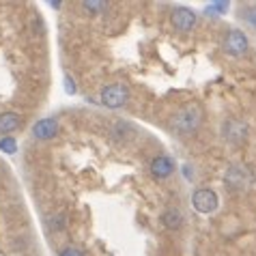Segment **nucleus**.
Instances as JSON below:
<instances>
[{"instance_id":"obj_1","label":"nucleus","mask_w":256,"mask_h":256,"mask_svg":"<svg viewBox=\"0 0 256 256\" xmlns=\"http://www.w3.org/2000/svg\"><path fill=\"white\" fill-rule=\"evenodd\" d=\"M198 125H200V110H198L196 106H188V108H183L181 112H176L172 118V127L181 134L196 132Z\"/></svg>"},{"instance_id":"obj_2","label":"nucleus","mask_w":256,"mask_h":256,"mask_svg":"<svg viewBox=\"0 0 256 256\" xmlns=\"http://www.w3.org/2000/svg\"><path fill=\"white\" fill-rule=\"evenodd\" d=\"M99 99H102L104 106H108L112 110L123 108V106L130 102V88H127L125 84H110V86H106L102 90Z\"/></svg>"},{"instance_id":"obj_3","label":"nucleus","mask_w":256,"mask_h":256,"mask_svg":"<svg viewBox=\"0 0 256 256\" xmlns=\"http://www.w3.org/2000/svg\"><path fill=\"white\" fill-rule=\"evenodd\" d=\"M192 202H194V209L198 213H204V216H209L218 209V194L213 190H198L194 198H192Z\"/></svg>"},{"instance_id":"obj_4","label":"nucleus","mask_w":256,"mask_h":256,"mask_svg":"<svg viewBox=\"0 0 256 256\" xmlns=\"http://www.w3.org/2000/svg\"><path fill=\"white\" fill-rule=\"evenodd\" d=\"M224 52L230 56H244L248 52V37L241 30H230L224 39Z\"/></svg>"},{"instance_id":"obj_5","label":"nucleus","mask_w":256,"mask_h":256,"mask_svg":"<svg viewBox=\"0 0 256 256\" xmlns=\"http://www.w3.org/2000/svg\"><path fill=\"white\" fill-rule=\"evenodd\" d=\"M56 136H58V120L56 118H41L32 125L34 140H52Z\"/></svg>"},{"instance_id":"obj_6","label":"nucleus","mask_w":256,"mask_h":256,"mask_svg":"<svg viewBox=\"0 0 256 256\" xmlns=\"http://www.w3.org/2000/svg\"><path fill=\"white\" fill-rule=\"evenodd\" d=\"M172 26L176 28V30H181V32H190L192 28L196 26V13L194 11H190L186 9V6H179V9H174L172 11Z\"/></svg>"},{"instance_id":"obj_7","label":"nucleus","mask_w":256,"mask_h":256,"mask_svg":"<svg viewBox=\"0 0 256 256\" xmlns=\"http://www.w3.org/2000/svg\"><path fill=\"white\" fill-rule=\"evenodd\" d=\"M151 172L158 176V179H166L174 172V162L166 158V155H158L153 162H151Z\"/></svg>"},{"instance_id":"obj_8","label":"nucleus","mask_w":256,"mask_h":256,"mask_svg":"<svg viewBox=\"0 0 256 256\" xmlns=\"http://www.w3.org/2000/svg\"><path fill=\"white\" fill-rule=\"evenodd\" d=\"M20 125H22V118L18 112H2L0 114V134H11L20 130Z\"/></svg>"},{"instance_id":"obj_9","label":"nucleus","mask_w":256,"mask_h":256,"mask_svg":"<svg viewBox=\"0 0 256 256\" xmlns=\"http://www.w3.org/2000/svg\"><path fill=\"white\" fill-rule=\"evenodd\" d=\"M162 222H164L166 228H179L181 222H183V216L176 209H168V211H164Z\"/></svg>"},{"instance_id":"obj_10","label":"nucleus","mask_w":256,"mask_h":256,"mask_svg":"<svg viewBox=\"0 0 256 256\" xmlns=\"http://www.w3.org/2000/svg\"><path fill=\"white\" fill-rule=\"evenodd\" d=\"M228 2H209L207 6H204V13H207V16H224L226 11H228Z\"/></svg>"},{"instance_id":"obj_11","label":"nucleus","mask_w":256,"mask_h":256,"mask_svg":"<svg viewBox=\"0 0 256 256\" xmlns=\"http://www.w3.org/2000/svg\"><path fill=\"white\" fill-rule=\"evenodd\" d=\"M82 9L88 13H104L106 4L104 2H95V0H88V2H82Z\"/></svg>"},{"instance_id":"obj_12","label":"nucleus","mask_w":256,"mask_h":256,"mask_svg":"<svg viewBox=\"0 0 256 256\" xmlns=\"http://www.w3.org/2000/svg\"><path fill=\"white\" fill-rule=\"evenodd\" d=\"M65 224H67L65 216H54V218H50V222H48L50 230H62L65 228Z\"/></svg>"},{"instance_id":"obj_13","label":"nucleus","mask_w":256,"mask_h":256,"mask_svg":"<svg viewBox=\"0 0 256 256\" xmlns=\"http://www.w3.org/2000/svg\"><path fill=\"white\" fill-rule=\"evenodd\" d=\"M0 148H2L4 153H16L18 144H16V140H13V138H2V140H0Z\"/></svg>"},{"instance_id":"obj_14","label":"nucleus","mask_w":256,"mask_h":256,"mask_svg":"<svg viewBox=\"0 0 256 256\" xmlns=\"http://www.w3.org/2000/svg\"><path fill=\"white\" fill-rule=\"evenodd\" d=\"M58 256H86V254H84V250H80V248H76V246H67Z\"/></svg>"},{"instance_id":"obj_15","label":"nucleus","mask_w":256,"mask_h":256,"mask_svg":"<svg viewBox=\"0 0 256 256\" xmlns=\"http://www.w3.org/2000/svg\"><path fill=\"white\" fill-rule=\"evenodd\" d=\"M246 20H248V24H250L252 28H256V9L246 11Z\"/></svg>"},{"instance_id":"obj_16","label":"nucleus","mask_w":256,"mask_h":256,"mask_svg":"<svg viewBox=\"0 0 256 256\" xmlns=\"http://www.w3.org/2000/svg\"><path fill=\"white\" fill-rule=\"evenodd\" d=\"M65 82H67V84H65V90H67V93L74 95V93H76V84H74V80H69V78H67Z\"/></svg>"},{"instance_id":"obj_17","label":"nucleus","mask_w":256,"mask_h":256,"mask_svg":"<svg viewBox=\"0 0 256 256\" xmlns=\"http://www.w3.org/2000/svg\"><path fill=\"white\" fill-rule=\"evenodd\" d=\"M183 172H186L188 179H192V172H190V166H183Z\"/></svg>"}]
</instances>
